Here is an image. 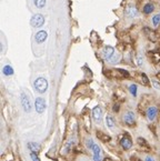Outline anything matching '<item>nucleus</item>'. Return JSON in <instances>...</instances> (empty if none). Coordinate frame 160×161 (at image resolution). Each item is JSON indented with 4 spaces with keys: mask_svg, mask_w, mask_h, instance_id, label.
<instances>
[{
    "mask_svg": "<svg viewBox=\"0 0 160 161\" xmlns=\"http://www.w3.org/2000/svg\"><path fill=\"white\" fill-rule=\"evenodd\" d=\"M159 23H160V13H158V15L154 16V18H152V25L155 27H157Z\"/></svg>",
    "mask_w": 160,
    "mask_h": 161,
    "instance_id": "24",
    "label": "nucleus"
},
{
    "mask_svg": "<svg viewBox=\"0 0 160 161\" xmlns=\"http://www.w3.org/2000/svg\"><path fill=\"white\" fill-rule=\"evenodd\" d=\"M91 151H92V160L94 161H101V158H102V152H101V149L100 147L97 143H94L91 148Z\"/></svg>",
    "mask_w": 160,
    "mask_h": 161,
    "instance_id": "7",
    "label": "nucleus"
},
{
    "mask_svg": "<svg viewBox=\"0 0 160 161\" xmlns=\"http://www.w3.org/2000/svg\"><path fill=\"white\" fill-rule=\"evenodd\" d=\"M20 100H21V105L23 108L25 112H30L32 109V105H31V101H30V97L25 92H21L20 94Z\"/></svg>",
    "mask_w": 160,
    "mask_h": 161,
    "instance_id": "2",
    "label": "nucleus"
},
{
    "mask_svg": "<svg viewBox=\"0 0 160 161\" xmlns=\"http://www.w3.org/2000/svg\"><path fill=\"white\" fill-rule=\"evenodd\" d=\"M13 68L10 66V65H6L4 68H2V73L7 76V77H9V76H12L13 75Z\"/></svg>",
    "mask_w": 160,
    "mask_h": 161,
    "instance_id": "15",
    "label": "nucleus"
},
{
    "mask_svg": "<svg viewBox=\"0 0 160 161\" xmlns=\"http://www.w3.org/2000/svg\"><path fill=\"white\" fill-rule=\"evenodd\" d=\"M120 146L123 150H129L133 148V140L130 138V136L126 133L121 139H120Z\"/></svg>",
    "mask_w": 160,
    "mask_h": 161,
    "instance_id": "5",
    "label": "nucleus"
},
{
    "mask_svg": "<svg viewBox=\"0 0 160 161\" xmlns=\"http://www.w3.org/2000/svg\"><path fill=\"white\" fill-rule=\"evenodd\" d=\"M47 38H48V32L44 31V30H40V31L36 33V36H35V40H36L37 44H42V42L46 41Z\"/></svg>",
    "mask_w": 160,
    "mask_h": 161,
    "instance_id": "11",
    "label": "nucleus"
},
{
    "mask_svg": "<svg viewBox=\"0 0 160 161\" xmlns=\"http://www.w3.org/2000/svg\"><path fill=\"white\" fill-rule=\"evenodd\" d=\"M137 63H138V66L139 67H141L142 66V57L139 55L138 57H137Z\"/></svg>",
    "mask_w": 160,
    "mask_h": 161,
    "instance_id": "28",
    "label": "nucleus"
},
{
    "mask_svg": "<svg viewBox=\"0 0 160 161\" xmlns=\"http://www.w3.org/2000/svg\"><path fill=\"white\" fill-rule=\"evenodd\" d=\"M144 161H156L152 157H150V155H147L146 158H144Z\"/></svg>",
    "mask_w": 160,
    "mask_h": 161,
    "instance_id": "30",
    "label": "nucleus"
},
{
    "mask_svg": "<svg viewBox=\"0 0 160 161\" xmlns=\"http://www.w3.org/2000/svg\"><path fill=\"white\" fill-rule=\"evenodd\" d=\"M113 55H115V49L112 47H110V46H106L104 50H102V57L107 61L110 60Z\"/></svg>",
    "mask_w": 160,
    "mask_h": 161,
    "instance_id": "9",
    "label": "nucleus"
},
{
    "mask_svg": "<svg viewBox=\"0 0 160 161\" xmlns=\"http://www.w3.org/2000/svg\"><path fill=\"white\" fill-rule=\"evenodd\" d=\"M137 142H138V144L141 147V148H146L147 150H149L150 149V146L149 143L147 142V140L146 139H144L142 137H139L138 139H137Z\"/></svg>",
    "mask_w": 160,
    "mask_h": 161,
    "instance_id": "16",
    "label": "nucleus"
},
{
    "mask_svg": "<svg viewBox=\"0 0 160 161\" xmlns=\"http://www.w3.org/2000/svg\"><path fill=\"white\" fill-rule=\"evenodd\" d=\"M33 4H35V6L37 8L41 9V8H44L46 6V0H33Z\"/></svg>",
    "mask_w": 160,
    "mask_h": 161,
    "instance_id": "21",
    "label": "nucleus"
},
{
    "mask_svg": "<svg viewBox=\"0 0 160 161\" xmlns=\"http://www.w3.org/2000/svg\"><path fill=\"white\" fill-rule=\"evenodd\" d=\"M148 56H149L150 60L152 61L154 63H158V62L160 61V51L159 50L150 51L149 53H148Z\"/></svg>",
    "mask_w": 160,
    "mask_h": 161,
    "instance_id": "13",
    "label": "nucleus"
},
{
    "mask_svg": "<svg viewBox=\"0 0 160 161\" xmlns=\"http://www.w3.org/2000/svg\"><path fill=\"white\" fill-rule=\"evenodd\" d=\"M105 122H106V126L108 128H110V129H113L115 128V120H113V118L111 116H107L105 119Z\"/></svg>",
    "mask_w": 160,
    "mask_h": 161,
    "instance_id": "17",
    "label": "nucleus"
},
{
    "mask_svg": "<svg viewBox=\"0 0 160 161\" xmlns=\"http://www.w3.org/2000/svg\"><path fill=\"white\" fill-rule=\"evenodd\" d=\"M126 13H127L128 17L135 18V17L138 16V10H137V8L133 7V6H128L127 9H126Z\"/></svg>",
    "mask_w": 160,
    "mask_h": 161,
    "instance_id": "14",
    "label": "nucleus"
},
{
    "mask_svg": "<svg viewBox=\"0 0 160 161\" xmlns=\"http://www.w3.org/2000/svg\"><path fill=\"white\" fill-rule=\"evenodd\" d=\"M120 59H121V56L119 55V53H118V55H113L112 58L109 60V62H110V63H117V62L120 61Z\"/></svg>",
    "mask_w": 160,
    "mask_h": 161,
    "instance_id": "23",
    "label": "nucleus"
},
{
    "mask_svg": "<svg viewBox=\"0 0 160 161\" xmlns=\"http://www.w3.org/2000/svg\"><path fill=\"white\" fill-rule=\"evenodd\" d=\"M158 116V109L155 105H151L147 109V118L149 121H154Z\"/></svg>",
    "mask_w": 160,
    "mask_h": 161,
    "instance_id": "10",
    "label": "nucleus"
},
{
    "mask_svg": "<svg viewBox=\"0 0 160 161\" xmlns=\"http://www.w3.org/2000/svg\"><path fill=\"white\" fill-rule=\"evenodd\" d=\"M35 108H36V111L38 113H42L46 108H47V105H46V100L41 97H38L36 101H35Z\"/></svg>",
    "mask_w": 160,
    "mask_h": 161,
    "instance_id": "6",
    "label": "nucleus"
},
{
    "mask_svg": "<svg viewBox=\"0 0 160 161\" xmlns=\"http://www.w3.org/2000/svg\"><path fill=\"white\" fill-rule=\"evenodd\" d=\"M137 90H138V87L135 83L129 86V91H130V94H133V97H137Z\"/></svg>",
    "mask_w": 160,
    "mask_h": 161,
    "instance_id": "22",
    "label": "nucleus"
},
{
    "mask_svg": "<svg viewBox=\"0 0 160 161\" xmlns=\"http://www.w3.org/2000/svg\"><path fill=\"white\" fill-rule=\"evenodd\" d=\"M141 81L144 86H149V79H148L146 73H141Z\"/></svg>",
    "mask_w": 160,
    "mask_h": 161,
    "instance_id": "25",
    "label": "nucleus"
},
{
    "mask_svg": "<svg viewBox=\"0 0 160 161\" xmlns=\"http://www.w3.org/2000/svg\"><path fill=\"white\" fill-rule=\"evenodd\" d=\"M44 23V17L42 16V15H40V13H37V15L32 16L31 20H30V25L35 28L42 27Z\"/></svg>",
    "mask_w": 160,
    "mask_h": 161,
    "instance_id": "3",
    "label": "nucleus"
},
{
    "mask_svg": "<svg viewBox=\"0 0 160 161\" xmlns=\"http://www.w3.org/2000/svg\"><path fill=\"white\" fill-rule=\"evenodd\" d=\"M92 117H94V120L96 123H100L102 121V110L99 105L94 107L92 109Z\"/></svg>",
    "mask_w": 160,
    "mask_h": 161,
    "instance_id": "8",
    "label": "nucleus"
},
{
    "mask_svg": "<svg viewBox=\"0 0 160 161\" xmlns=\"http://www.w3.org/2000/svg\"><path fill=\"white\" fill-rule=\"evenodd\" d=\"M94 142L91 138H88L87 140H86V147H87L89 150H91V148H92V146H94Z\"/></svg>",
    "mask_w": 160,
    "mask_h": 161,
    "instance_id": "26",
    "label": "nucleus"
},
{
    "mask_svg": "<svg viewBox=\"0 0 160 161\" xmlns=\"http://www.w3.org/2000/svg\"><path fill=\"white\" fill-rule=\"evenodd\" d=\"M157 77H158V78L160 79V72H158V73H157Z\"/></svg>",
    "mask_w": 160,
    "mask_h": 161,
    "instance_id": "31",
    "label": "nucleus"
},
{
    "mask_svg": "<svg viewBox=\"0 0 160 161\" xmlns=\"http://www.w3.org/2000/svg\"><path fill=\"white\" fill-rule=\"evenodd\" d=\"M154 10H155V7H154V5H151V4H147V5L144 7V13H146V15H149V13H151Z\"/></svg>",
    "mask_w": 160,
    "mask_h": 161,
    "instance_id": "20",
    "label": "nucleus"
},
{
    "mask_svg": "<svg viewBox=\"0 0 160 161\" xmlns=\"http://www.w3.org/2000/svg\"><path fill=\"white\" fill-rule=\"evenodd\" d=\"M30 158L32 161H40L39 157L37 155V152H30Z\"/></svg>",
    "mask_w": 160,
    "mask_h": 161,
    "instance_id": "27",
    "label": "nucleus"
},
{
    "mask_svg": "<svg viewBox=\"0 0 160 161\" xmlns=\"http://www.w3.org/2000/svg\"><path fill=\"white\" fill-rule=\"evenodd\" d=\"M28 149L30 150V152H38L40 150V146L37 142H29L28 143Z\"/></svg>",
    "mask_w": 160,
    "mask_h": 161,
    "instance_id": "18",
    "label": "nucleus"
},
{
    "mask_svg": "<svg viewBox=\"0 0 160 161\" xmlns=\"http://www.w3.org/2000/svg\"><path fill=\"white\" fill-rule=\"evenodd\" d=\"M97 136H98V138H99L101 141H104V142H108V141L111 140V138L109 136H107V134H105V133L101 132V131H98V132H97Z\"/></svg>",
    "mask_w": 160,
    "mask_h": 161,
    "instance_id": "19",
    "label": "nucleus"
},
{
    "mask_svg": "<svg viewBox=\"0 0 160 161\" xmlns=\"http://www.w3.org/2000/svg\"><path fill=\"white\" fill-rule=\"evenodd\" d=\"M33 87L36 89V91H38L39 94H44L48 89V81L44 78L39 77L33 81Z\"/></svg>",
    "mask_w": 160,
    "mask_h": 161,
    "instance_id": "1",
    "label": "nucleus"
},
{
    "mask_svg": "<svg viewBox=\"0 0 160 161\" xmlns=\"http://www.w3.org/2000/svg\"><path fill=\"white\" fill-rule=\"evenodd\" d=\"M73 144H75V139H70L69 141H67V143L63 146V148H62V150H61L62 155H67V153H69V152L71 151Z\"/></svg>",
    "mask_w": 160,
    "mask_h": 161,
    "instance_id": "12",
    "label": "nucleus"
},
{
    "mask_svg": "<svg viewBox=\"0 0 160 161\" xmlns=\"http://www.w3.org/2000/svg\"><path fill=\"white\" fill-rule=\"evenodd\" d=\"M123 122L129 127H133L136 124V116L133 111H127L123 115Z\"/></svg>",
    "mask_w": 160,
    "mask_h": 161,
    "instance_id": "4",
    "label": "nucleus"
},
{
    "mask_svg": "<svg viewBox=\"0 0 160 161\" xmlns=\"http://www.w3.org/2000/svg\"><path fill=\"white\" fill-rule=\"evenodd\" d=\"M152 84H154V87L156 89H160V83L158 81H156V80H152Z\"/></svg>",
    "mask_w": 160,
    "mask_h": 161,
    "instance_id": "29",
    "label": "nucleus"
}]
</instances>
